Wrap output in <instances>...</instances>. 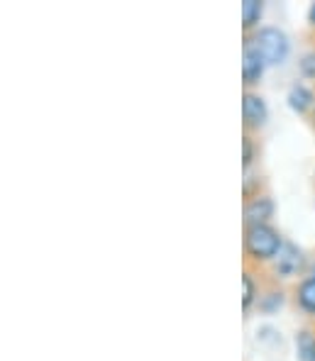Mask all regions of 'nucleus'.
Instances as JSON below:
<instances>
[{"instance_id": "f257e3e1", "label": "nucleus", "mask_w": 315, "mask_h": 361, "mask_svg": "<svg viewBox=\"0 0 315 361\" xmlns=\"http://www.w3.org/2000/svg\"><path fill=\"white\" fill-rule=\"evenodd\" d=\"M247 47H252L264 63H281L288 56V37L276 27L259 30L252 39H247Z\"/></svg>"}, {"instance_id": "f03ea898", "label": "nucleus", "mask_w": 315, "mask_h": 361, "mask_svg": "<svg viewBox=\"0 0 315 361\" xmlns=\"http://www.w3.org/2000/svg\"><path fill=\"white\" fill-rule=\"evenodd\" d=\"M244 247L254 259H274L276 254H281V237L269 225H249Z\"/></svg>"}, {"instance_id": "7ed1b4c3", "label": "nucleus", "mask_w": 315, "mask_h": 361, "mask_svg": "<svg viewBox=\"0 0 315 361\" xmlns=\"http://www.w3.org/2000/svg\"><path fill=\"white\" fill-rule=\"evenodd\" d=\"M242 115H244V125L247 127H261L266 120V105L259 95L254 93H244L242 98Z\"/></svg>"}, {"instance_id": "20e7f679", "label": "nucleus", "mask_w": 315, "mask_h": 361, "mask_svg": "<svg viewBox=\"0 0 315 361\" xmlns=\"http://www.w3.org/2000/svg\"><path fill=\"white\" fill-rule=\"evenodd\" d=\"M271 212H274V203H271V198L261 195V198L249 200L247 208H244V217H247L249 225H266V220L271 217Z\"/></svg>"}, {"instance_id": "39448f33", "label": "nucleus", "mask_w": 315, "mask_h": 361, "mask_svg": "<svg viewBox=\"0 0 315 361\" xmlns=\"http://www.w3.org/2000/svg\"><path fill=\"white\" fill-rule=\"evenodd\" d=\"M264 59L252 49V47L244 44V59H242V73H244V81L247 83H257L261 71H264Z\"/></svg>"}, {"instance_id": "423d86ee", "label": "nucleus", "mask_w": 315, "mask_h": 361, "mask_svg": "<svg viewBox=\"0 0 315 361\" xmlns=\"http://www.w3.org/2000/svg\"><path fill=\"white\" fill-rule=\"evenodd\" d=\"M311 103H313V93L306 86H293L288 90V105H291L293 110H298V113L311 108Z\"/></svg>"}, {"instance_id": "0eeeda50", "label": "nucleus", "mask_w": 315, "mask_h": 361, "mask_svg": "<svg viewBox=\"0 0 315 361\" xmlns=\"http://www.w3.org/2000/svg\"><path fill=\"white\" fill-rule=\"evenodd\" d=\"M298 302H301L303 310L315 312V276L301 283V288H298Z\"/></svg>"}, {"instance_id": "6e6552de", "label": "nucleus", "mask_w": 315, "mask_h": 361, "mask_svg": "<svg viewBox=\"0 0 315 361\" xmlns=\"http://www.w3.org/2000/svg\"><path fill=\"white\" fill-rule=\"evenodd\" d=\"M296 347H298V357L303 361H313L315 359V337L311 332H301L296 337Z\"/></svg>"}, {"instance_id": "1a4fd4ad", "label": "nucleus", "mask_w": 315, "mask_h": 361, "mask_svg": "<svg viewBox=\"0 0 315 361\" xmlns=\"http://www.w3.org/2000/svg\"><path fill=\"white\" fill-rule=\"evenodd\" d=\"M242 15H244V27L249 30L252 25H257V20L261 15V3H257V0H244Z\"/></svg>"}, {"instance_id": "9d476101", "label": "nucleus", "mask_w": 315, "mask_h": 361, "mask_svg": "<svg viewBox=\"0 0 315 361\" xmlns=\"http://www.w3.org/2000/svg\"><path fill=\"white\" fill-rule=\"evenodd\" d=\"M242 283H244V295H242V305H244V307H249V305H252V300H254V283H252V279H249L247 274L242 276Z\"/></svg>"}, {"instance_id": "9b49d317", "label": "nucleus", "mask_w": 315, "mask_h": 361, "mask_svg": "<svg viewBox=\"0 0 315 361\" xmlns=\"http://www.w3.org/2000/svg\"><path fill=\"white\" fill-rule=\"evenodd\" d=\"M252 164V142L249 140H244V169Z\"/></svg>"}, {"instance_id": "f8f14e48", "label": "nucleus", "mask_w": 315, "mask_h": 361, "mask_svg": "<svg viewBox=\"0 0 315 361\" xmlns=\"http://www.w3.org/2000/svg\"><path fill=\"white\" fill-rule=\"evenodd\" d=\"M311 23H315V3H313V8H311Z\"/></svg>"}, {"instance_id": "ddd939ff", "label": "nucleus", "mask_w": 315, "mask_h": 361, "mask_svg": "<svg viewBox=\"0 0 315 361\" xmlns=\"http://www.w3.org/2000/svg\"><path fill=\"white\" fill-rule=\"evenodd\" d=\"M313 361H315V359H313Z\"/></svg>"}]
</instances>
